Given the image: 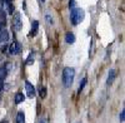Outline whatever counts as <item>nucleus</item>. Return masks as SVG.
I'll list each match as a JSON object with an SVG mask.
<instances>
[{"label": "nucleus", "mask_w": 125, "mask_h": 123, "mask_svg": "<svg viewBox=\"0 0 125 123\" xmlns=\"http://www.w3.org/2000/svg\"><path fill=\"white\" fill-rule=\"evenodd\" d=\"M40 97L41 98H45L46 97V88L45 87H43V88L40 89Z\"/></svg>", "instance_id": "2eb2a0df"}, {"label": "nucleus", "mask_w": 125, "mask_h": 123, "mask_svg": "<svg viewBox=\"0 0 125 123\" xmlns=\"http://www.w3.org/2000/svg\"><path fill=\"white\" fill-rule=\"evenodd\" d=\"M25 89H26V94H28V97H30V98L35 97V88H34V86L31 84L29 80L25 82Z\"/></svg>", "instance_id": "39448f33"}, {"label": "nucleus", "mask_w": 125, "mask_h": 123, "mask_svg": "<svg viewBox=\"0 0 125 123\" xmlns=\"http://www.w3.org/2000/svg\"><path fill=\"white\" fill-rule=\"evenodd\" d=\"M65 42L68 43V44H73L75 42V35H74V33H66V35H65Z\"/></svg>", "instance_id": "1a4fd4ad"}, {"label": "nucleus", "mask_w": 125, "mask_h": 123, "mask_svg": "<svg viewBox=\"0 0 125 123\" xmlns=\"http://www.w3.org/2000/svg\"><path fill=\"white\" fill-rule=\"evenodd\" d=\"M13 24H14V28H15L16 32L21 30V28H23V20H21V14H20V13H15L14 19H13Z\"/></svg>", "instance_id": "7ed1b4c3"}, {"label": "nucleus", "mask_w": 125, "mask_h": 123, "mask_svg": "<svg viewBox=\"0 0 125 123\" xmlns=\"http://www.w3.org/2000/svg\"><path fill=\"white\" fill-rule=\"evenodd\" d=\"M70 20L73 25H76L79 23H81L84 20V10L79 9V8H74L71 9V14H70Z\"/></svg>", "instance_id": "f03ea898"}, {"label": "nucleus", "mask_w": 125, "mask_h": 123, "mask_svg": "<svg viewBox=\"0 0 125 123\" xmlns=\"http://www.w3.org/2000/svg\"><path fill=\"white\" fill-rule=\"evenodd\" d=\"M39 123H46V122H45V121H44V119H41V121H40V122H39Z\"/></svg>", "instance_id": "4be33fe9"}, {"label": "nucleus", "mask_w": 125, "mask_h": 123, "mask_svg": "<svg viewBox=\"0 0 125 123\" xmlns=\"http://www.w3.org/2000/svg\"><path fill=\"white\" fill-rule=\"evenodd\" d=\"M8 75V70L5 69V67H0V80H4Z\"/></svg>", "instance_id": "f8f14e48"}, {"label": "nucleus", "mask_w": 125, "mask_h": 123, "mask_svg": "<svg viewBox=\"0 0 125 123\" xmlns=\"http://www.w3.org/2000/svg\"><path fill=\"white\" fill-rule=\"evenodd\" d=\"M124 118H125V111L123 109L121 113H120V116H119V121H120V122H124Z\"/></svg>", "instance_id": "dca6fc26"}, {"label": "nucleus", "mask_w": 125, "mask_h": 123, "mask_svg": "<svg viewBox=\"0 0 125 123\" xmlns=\"http://www.w3.org/2000/svg\"><path fill=\"white\" fill-rule=\"evenodd\" d=\"M4 67H5V69H6L8 72H9L10 69H11V64H10V63H6V64H5Z\"/></svg>", "instance_id": "6ab92c4d"}, {"label": "nucleus", "mask_w": 125, "mask_h": 123, "mask_svg": "<svg viewBox=\"0 0 125 123\" xmlns=\"http://www.w3.org/2000/svg\"><path fill=\"white\" fill-rule=\"evenodd\" d=\"M69 8L70 9H74L75 8V1H74V0H70V1H69Z\"/></svg>", "instance_id": "f3484780"}, {"label": "nucleus", "mask_w": 125, "mask_h": 123, "mask_svg": "<svg viewBox=\"0 0 125 123\" xmlns=\"http://www.w3.org/2000/svg\"><path fill=\"white\" fill-rule=\"evenodd\" d=\"M85 84H86V78H83L81 83H80V86H79V89H78V93H79V94H80L81 92H83V89H84Z\"/></svg>", "instance_id": "ddd939ff"}, {"label": "nucleus", "mask_w": 125, "mask_h": 123, "mask_svg": "<svg viewBox=\"0 0 125 123\" xmlns=\"http://www.w3.org/2000/svg\"><path fill=\"white\" fill-rule=\"evenodd\" d=\"M4 89V82L3 80H0V92H1Z\"/></svg>", "instance_id": "aec40b11"}, {"label": "nucleus", "mask_w": 125, "mask_h": 123, "mask_svg": "<svg viewBox=\"0 0 125 123\" xmlns=\"http://www.w3.org/2000/svg\"><path fill=\"white\" fill-rule=\"evenodd\" d=\"M38 29H39V22L38 20H34L33 25H31V30L29 33V37H35L38 34Z\"/></svg>", "instance_id": "0eeeda50"}, {"label": "nucleus", "mask_w": 125, "mask_h": 123, "mask_svg": "<svg viewBox=\"0 0 125 123\" xmlns=\"http://www.w3.org/2000/svg\"><path fill=\"white\" fill-rule=\"evenodd\" d=\"M25 99L24 94L21 93V92H18V93L15 94V104H20V103H23Z\"/></svg>", "instance_id": "6e6552de"}, {"label": "nucleus", "mask_w": 125, "mask_h": 123, "mask_svg": "<svg viewBox=\"0 0 125 123\" xmlns=\"http://www.w3.org/2000/svg\"><path fill=\"white\" fill-rule=\"evenodd\" d=\"M41 1H43V3H44V1H45V0H41Z\"/></svg>", "instance_id": "5701e85b"}, {"label": "nucleus", "mask_w": 125, "mask_h": 123, "mask_svg": "<svg viewBox=\"0 0 125 123\" xmlns=\"http://www.w3.org/2000/svg\"><path fill=\"white\" fill-rule=\"evenodd\" d=\"M45 19H46V22H48V24H50V25H53L54 24V20H53V16H51L49 13H46L45 14Z\"/></svg>", "instance_id": "4468645a"}, {"label": "nucleus", "mask_w": 125, "mask_h": 123, "mask_svg": "<svg viewBox=\"0 0 125 123\" xmlns=\"http://www.w3.org/2000/svg\"><path fill=\"white\" fill-rule=\"evenodd\" d=\"M115 77H116V70H115V69H110L109 75H108V79H106V84H108V86H111L113 82H114V79H115Z\"/></svg>", "instance_id": "423d86ee"}, {"label": "nucleus", "mask_w": 125, "mask_h": 123, "mask_svg": "<svg viewBox=\"0 0 125 123\" xmlns=\"http://www.w3.org/2000/svg\"><path fill=\"white\" fill-rule=\"evenodd\" d=\"M74 77H75V70L74 68L66 67L62 70V84H64L65 88L71 87L73 82H74Z\"/></svg>", "instance_id": "f257e3e1"}, {"label": "nucleus", "mask_w": 125, "mask_h": 123, "mask_svg": "<svg viewBox=\"0 0 125 123\" xmlns=\"http://www.w3.org/2000/svg\"><path fill=\"white\" fill-rule=\"evenodd\" d=\"M34 54H31V57H29L28 58V60H26V64H29V63H33V60H34V57H33Z\"/></svg>", "instance_id": "a211bd4d"}, {"label": "nucleus", "mask_w": 125, "mask_h": 123, "mask_svg": "<svg viewBox=\"0 0 125 123\" xmlns=\"http://www.w3.org/2000/svg\"><path fill=\"white\" fill-rule=\"evenodd\" d=\"M16 123H25V114H24L23 111L18 112V114H16Z\"/></svg>", "instance_id": "9d476101"}, {"label": "nucleus", "mask_w": 125, "mask_h": 123, "mask_svg": "<svg viewBox=\"0 0 125 123\" xmlns=\"http://www.w3.org/2000/svg\"><path fill=\"white\" fill-rule=\"evenodd\" d=\"M9 39V33L8 30H3V32H0V43H4Z\"/></svg>", "instance_id": "9b49d317"}, {"label": "nucleus", "mask_w": 125, "mask_h": 123, "mask_svg": "<svg viewBox=\"0 0 125 123\" xmlns=\"http://www.w3.org/2000/svg\"><path fill=\"white\" fill-rule=\"evenodd\" d=\"M20 45L18 44V42H13L11 44L9 45V48H8V54L9 55H14V54H18L19 52H20Z\"/></svg>", "instance_id": "20e7f679"}, {"label": "nucleus", "mask_w": 125, "mask_h": 123, "mask_svg": "<svg viewBox=\"0 0 125 123\" xmlns=\"http://www.w3.org/2000/svg\"><path fill=\"white\" fill-rule=\"evenodd\" d=\"M6 4L9 5V4H13V0H6Z\"/></svg>", "instance_id": "412c9836"}]
</instances>
